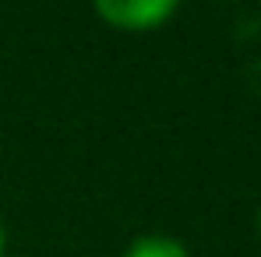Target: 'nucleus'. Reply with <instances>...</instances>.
Wrapping results in <instances>:
<instances>
[{
    "mask_svg": "<svg viewBox=\"0 0 261 257\" xmlns=\"http://www.w3.org/2000/svg\"><path fill=\"white\" fill-rule=\"evenodd\" d=\"M0 257H4V225H0Z\"/></svg>",
    "mask_w": 261,
    "mask_h": 257,
    "instance_id": "7ed1b4c3",
    "label": "nucleus"
},
{
    "mask_svg": "<svg viewBox=\"0 0 261 257\" xmlns=\"http://www.w3.org/2000/svg\"><path fill=\"white\" fill-rule=\"evenodd\" d=\"M95 14L120 32H152L166 25L180 7V0H92Z\"/></svg>",
    "mask_w": 261,
    "mask_h": 257,
    "instance_id": "f257e3e1",
    "label": "nucleus"
},
{
    "mask_svg": "<svg viewBox=\"0 0 261 257\" xmlns=\"http://www.w3.org/2000/svg\"><path fill=\"white\" fill-rule=\"evenodd\" d=\"M124 257H191L187 247L173 240V236H159V233H148V236H138L130 243Z\"/></svg>",
    "mask_w": 261,
    "mask_h": 257,
    "instance_id": "f03ea898",
    "label": "nucleus"
},
{
    "mask_svg": "<svg viewBox=\"0 0 261 257\" xmlns=\"http://www.w3.org/2000/svg\"><path fill=\"white\" fill-rule=\"evenodd\" d=\"M258 233H261V212H258Z\"/></svg>",
    "mask_w": 261,
    "mask_h": 257,
    "instance_id": "20e7f679",
    "label": "nucleus"
}]
</instances>
